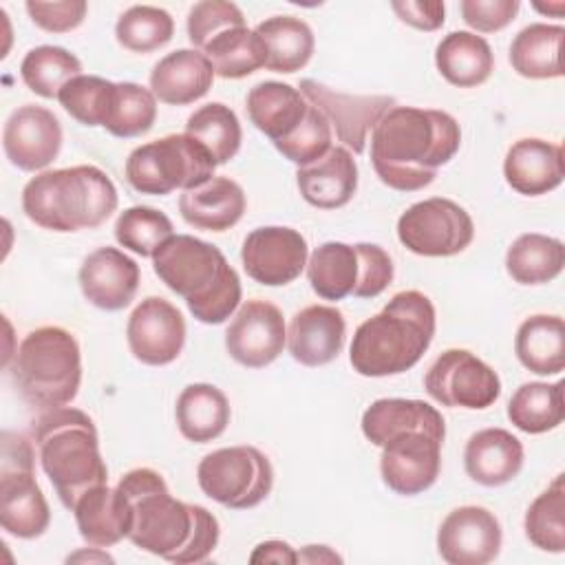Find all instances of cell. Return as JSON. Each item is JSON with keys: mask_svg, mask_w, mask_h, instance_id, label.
<instances>
[{"mask_svg": "<svg viewBox=\"0 0 565 565\" xmlns=\"http://www.w3.org/2000/svg\"><path fill=\"white\" fill-rule=\"evenodd\" d=\"M565 265L563 241L536 232L521 234L505 254V269L519 285H543L554 280Z\"/></svg>", "mask_w": 565, "mask_h": 565, "instance_id": "cell-36", "label": "cell"}, {"mask_svg": "<svg viewBox=\"0 0 565 565\" xmlns=\"http://www.w3.org/2000/svg\"><path fill=\"white\" fill-rule=\"evenodd\" d=\"M88 4L84 0H60V2H40L29 0L26 11L31 20L49 33H68L77 29L86 18Z\"/></svg>", "mask_w": 565, "mask_h": 565, "instance_id": "cell-50", "label": "cell"}, {"mask_svg": "<svg viewBox=\"0 0 565 565\" xmlns=\"http://www.w3.org/2000/svg\"><path fill=\"white\" fill-rule=\"evenodd\" d=\"M503 177L508 185L523 196L547 194L563 183V148L539 137L519 139L505 154Z\"/></svg>", "mask_w": 565, "mask_h": 565, "instance_id": "cell-22", "label": "cell"}, {"mask_svg": "<svg viewBox=\"0 0 565 565\" xmlns=\"http://www.w3.org/2000/svg\"><path fill=\"white\" fill-rule=\"evenodd\" d=\"M243 188L227 177H212L210 181L183 190L179 196V212L183 221L196 230L225 232L234 227L245 212Z\"/></svg>", "mask_w": 565, "mask_h": 565, "instance_id": "cell-26", "label": "cell"}, {"mask_svg": "<svg viewBox=\"0 0 565 565\" xmlns=\"http://www.w3.org/2000/svg\"><path fill=\"white\" fill-rule=\"evenodd\" d=\"M534 9L541 11V13H550V15H554V18H561L563 11H565V2H563V0H556V2H552V4L534 2Z\"/></svg>", "mask_w": 565, "mask_h": 565, "instance_id": "cell-56", "label": "cell"}, {"mask_svg": "<svg viewBox=\"0 0 565 565\" xmlns=\"http://www.w3.org/2000/svg\"><path fill=\"white\" fill-rule=\"evenodd\" d=\"M435 324V307L426 294L399 291L377 316L355 329L349 362L364 377L399 375L422 360L433 342Z\"/></svg>", "mask_w": 565, "mask_h": 565, "instance_id": "cell-2", "label": "cell"}, {"mask_svg": "<svg viewBox=\"0 0 565 565\" xmlns=\"http://www.w3.org/2000/svg\"><path fill=\"white\" fill-rule=\"evenodd\" d=\"M435 64L448 84L472 88L492 75L494 55L481 35L470 31H452L437 44Z\"/></svg>", "mask_w": 565, "mask_h": 565, "instance_id": "cell-31", "label": "cell"}, {"mask_svg": "<svg viewBox=\"0 0 565 565\" xmlns=\"http://www.w3.org/2000/svg\"><path fill=\"white\" fill-rule=\"evenodd\" d=\"M238 26H245V15L227 0H201L188 13V38L196 51H203L214 38Z\"/></svg>", "mask_w": 565, "mask_h": 565, "instance_id": "cell-47", "label": "cell"}, {"mask_svg": "<svg viewBox=\"0 0 565 565\" xmlns=\"http://www.w3.org/2000/svg\"><path fill=\"white\" fill-rule=\"evenodd\" d=\"M307 256L305 236L282 225L252 230L241 247L243 269L265 287H280L296 280L307 267Z\"/></svg>", "mask_w": 565, "mask_h": 565, "instance_id": "cell-14", "label": "cell"}, {"mask_svg": "<svg viewBox=\"0 0 565 565\" xmlns=\"http://www.w3.org/2000/svg\"><path fill=\"white\" fill-rule=\"evenodd\" d=\"M174 415L177 426L188 441L207 444L225 433L232 411L221 388L214 384L196 382L179 393Z\"/></svg>", "mask_w": 565, "mask_h": 565, "instance_id": "cell-30", "label": "cell"}, {"mask_svg": "<svg viewBox=\"0 0 565 565\" xmlns=\"http://www.w3.org/2000/svg\"><path fill=\"white\" fill-rule=\"evenodd\" d=\"M360 258V276L351 296L355 298H375L393 282V260L386 249L373 243H358Z\"/></svg>", "mask_w": 565, "mask_h": 565, "instance_id": "cell-48", "label": "cell"}, {"mask_svg": "<svg viewBox=\"0 0 565 565\" xmlns=\"http://www.w3.org/2000/svg\"><path fill=\"white\" fill-rule=\"evenodd\" d=\"M152 267L203 324L225 322L241 305V278L212 243L174 234L157 249Z\"/></svg>", "mask_w": 565, "mask_h": 565, "instance_id": "cell-3", "label": "cell"}, {"mask_svg": "<svg viewBox=\"0 0 565 565\" xmlns=\"http://www.w3.org/2000/svg\"><path fill=\"white\" fill-rule=\"evenodd\" d=\"M185 135L203 143L216 166H223L230 159H234L243 139L236 113L221 102H212L196 108L188 117Z\"/></svg>", "mask_w": 565, "mask_h": 565, "instance_id": "cell-39", "label": "cell"}, {"mask_svg": "<svg viewBox=\"0 0 565 565\" xmlns=\"http://www.w3.org/2000/svg\"><path fill=\"white\" fill-rule=\"evenodd\" d=\"M73 514L79 536L95 547H110L128 539L132 525L128 499L108 483L86 490L73 505Z\"/></svg>", "mask_w": 565, "mask_h": 565, "instance_id": "cell-27", "label": "cell"}, {"mask_svg": "<svg viewBox=\"0 0 565 565\" xmlns=\"http://www.w3.org/2000/svg\"><path fill=\"white\" fill-rule=\"evenodd\" d=\"M214 159L190 135H166L137 146L126 159V181L141 194L166 196L196 188L214 177Z\"/></svg>", "mask_w": 565, "mask_h": 565, "instance_id": "cell-8", "label": "cell"}, {"mask_svg": "<svg viewBox=\"0 0 565 565\" xmlns=\"http://www.w3.org/2000/svg\"><path fill=\"white\" fill-rule=\"evenodd\" d=\"M130 353L150 366H163L179 358L185 344V320L166 298L141 300L126 324Z\"/></svg>", "mask_w": 565, "mask_h": 565, "instance_id": "cell-17", "label": "cell"}, {"mask_svg": "<svg viewBox=\"0 0 565 565\" xmlns=\"http://www.w3.org/2000/svg\"><path fill=\"white\" fill-rule=\"evenodd\" d=\"M501 541L499 519L481 505L455 508L437 530V552L450 565H486L499 556Z\"/></svg>", "mask_w": 565, "mask_h": 565, "instance_id": "cell-18", "label": "cell"}, {"mask_svg": "<svg viewBox=\"0 0 565 565\" xmlns=\"http://www.w3.org/2000/svg\"><path fill=\"white\" fill-rule=\"evenodd\" d=\"M265 44V68L274 73H296L313 55L316 38L311 26L294 15H274L254 29Z\"/></svg>", "mask_w": 565, "mask_h": 565, "instance_id": "cell-33", "label": "cell"}, {"mask_svg": "<svg viewBox=\"0 0 565 565\" xmlns=\"http://www.w3.org/2000/svg\"><path fill=\"white\" fill-rule=\"evenodd\" d=\"M391 9L402 22L419 31H437L446 15V7L439 0H393Z\"/></svg>", "mask_w": 565, "mask_h": 565, "instance_id": "cell-52", "label": "cell"}, {"mask_svg": "<svg viewBox=\"0 0 565 565\" xmlns=\"http://www.w3.org/2000/svg\"><path fill=\"white\" fill-rule=\"evenodd\" d=\"M223 79H241L265 66L267 53L260 35L247 26L230 29L201 51Z\"/></svg>", "mask_w": 565, "mask_h": 565, "instance_id": "cell-38", "label": "cell"}, {"mask_svg": "<svg viewBox=\"0 0 565 565\" xmlns=\"http://www.w3.org/2000/svg\"><path fill=\"white\" fill-rule=\"evenodd\" d=\"M296 183L302 199L313 207L335 210L347 205L358 190V163L353 152L344 146H331L324 157L298 168Z\"/></svg>", "mask_w": 565, "mask_h": 565, "instance_id": "cell-23", "label": "cell"}, {"mask_svg": "<svg viewBox=\"0 0 565 565\" xmlns=\"http://www.w3.org/2000/svg\"><path fill=\"white\" fill-rule=\"evenodd\" d=\"M565 29L561 24L534 22L521 29L510 44L512 68L527 79H552L563 75L561 44Z\"/></svg>", "mask_w": 565, "mask_h": 565, "instance_id": "cell-34", "label": "cell"}, {"mask_svg": "<svg viewBox=\"0 0 565 565\" xmlns=\"http://www.w3.org/2000/svg\"><path fill=\"white\" fill-rule=\"evenodd\" d=\"M33 441L44 475L68 510L86 490L108 483L99 435L84 411L71 406L46 408L33 422Z\"/></svg>", "mask_w": 565, "mask_h": 565, "instance_id": "cell-4", "label": "cell"}, {"mask_svg": "<svg viewBox=\"0 0 565 565\" xmlns=\"http://www.w3.org/2000/svg\"><path fill=\"white\" fill-rule=\"evenodd\" d=\"M300 93L335 128V137L349 152H364L369 130L395 106L388 95H349L316 79H302Z\"/></svg>", "mask_w": 565, "mask_h": 565, "instance_id": "cell-13", "label": "cell"}, {"mask_svg": "<svg viewBox=\"0 0 565 565\" xmlns=\"http://www.w3.org/2000/svg\"><path fill=\"white\" fill-rule=\"evenodd\" d=\"M523 444L505 428L477 430L463 448L466 475L486 486L497 488L512 481L523 468Z\"/></svg>", "mask_w": 565, "mask_h": 565, "instance_id": "cell-24", "label": "cell"}, {"mask_svg": "<svg viewBox=\"0 0 565 565\" xmlns=\"http://www.w3.org/2000/svg\"><path fill=\"white\" fill-rule=\"evenodd\" d=\"M115 95V82L97 75L73 77L57 95L62 108L84 126H104Z\"/></svg>", "mask_w": 565, "mask_h": 565, "instance_id": "cell-45", "label": "cell"}, {"mask_svg": "<svg viewBox=\"0 0 565 565\" xmlns=\"http://www.w3.org/2000/svg\"><path fill=\"white\" fill-rule=\"evenodd\" d=\"M249 563L258 565V563H280V565H294L298 563V552L285 543V541H263L254 547V552L249 554Z\"/></svg>", "mask_w": 565, "mask_h": 565, "instance_id": "cell-53", "label": "cell"}, {"mask_svg": "<svg viewBox=\"0 0 565 565\" xmlns=\"http://www.w3.org/2000/svg\"><path fill=\"white\" fill-rule=\"evenodd\" d=\"M274 146L285 159L305 168L331 150V124L313 104H309V110L294 135Z\"/></svg>", "mask_w": 565, "mask_h": 565, "instance_id": "cell-46", "label": "cell"}, {"mask_svg": "<svg viewBox=\"0 0 565 565\" xmlns=\"http://www.w3.org/2000/svg\"><path fill=\"white\" fill-rule=\"evenodd\" d=\"M424 388L441 406L481 411L492 406L501 395V380L475 353L448 349L426 371Z\"/></svg>", "mask_w": 565, "mask_h": 565, "instance_id": "cell-12", "label": "cell"}, {"mask_svg": "<svg viewBox=\"0 0 565 565\" xmlns=\"http://www.w3.org/2000/svg\"><path fill=\"white\" fill-rule=\"evenodd\" d=\"M510 422L527 433L541 435L554 430L563 424L565 406H563V382H527L521 384L508 402Z\"/></svg>", "mask_w": 565, "mask_h": 565, "instance_id": "cell-37", "label": "cell"}, {"mask_svg": "<svg viewBox=\"0 0 565 565\" xmlns=\"http://www.w3.org/2000/svg\"><path fill=\"white\" fill-rule=\"evenodd\" d=\"M35 452L24 435L2 433L0 523L18 539H38L51 523L49 503L35 481Z\"/></svg>", "mask_w": 565, "mask_h": 565, "instance_id": "cell-9", "label": "cell"}, {"mask_svg": "<svg viewBox=\"0 0 565 565\" xmlns=\"http://www.w3.org/2000/svg\"><path fill=\"white\" fill-rule=\"evenodd\" d=\"M519 362L536 375H558L565 369V322L561 316L525 318L514 338Z\"/></svg>", "mask_w": 565, "mask_h": 565, "instance_id": "cell-32", "label": "cell"}, {"mask_svg": "<svg viewBox=\"0 0 565 565\" xmlns=\"http://www.w3.org/2000/svg\"><path fill=\"white\" fill-rule=\"evenodd\" d=\"M66 561H68V563H71V561H99V563H113V556H108L106 552H102V547H95V545H93V550H90V552H86V550L75 552V554H71Z\"/></svg>", "mask_w": 565, "mask_h": 565, "instance_id": "cell-55", "label": "cell"}, {"mask_svg": "<svg viewBox=\"0 0 565 565\" xmlns=\"http://www.w3.org/2000/svg\"><path fill=\"white\" fill-rule=\"evenodd\" d=\"M519 0H461L459 11L463 22L479 33L505 29L519 13Z\"/></svg>", "mask_w": 565, "mask_h": 565, "instance_id": "cell-49", "label": "cell"}, {"mask_svg": "<svg viewBox=\"0 0 565 565\" xmlns=\"http://www.w3.org/2000/svg\"><path fill=\"white\" fill-rule=\"evenodd\" d=\"M406 430H426L446 437L441 413L422 399L382 397L375 399L362 415V433L373 446H384L391 437Z\"/></svg>", "mask_w": 565, "mask_h": 565, "instance_id": "cell-28", "label": "cell"}, {"mask_svg": "<svg viewBox=\"0 0 565 565\" xmlns=\"http://www.w3.org/2000/svg\"><path fill=\"white\" fill-rule=\"evenodd\" d=\"M174 35V20L166 9L152 4H135L126 9L117 24V42L132 53H150L166 46Z\"/></svg>", "mask_w": 565, "mask_h": 565, "instance_id": "cell-42", "label": "cell"}, {"mask_svg": "<svg viewBox=\"0 0 565 565\" xmlns=\"http://www.w3.org/2000/svg\"><path fill=\"white\" fill-rule=\"evenodd\" d=\"M360 276L355 245L329 241L316 247L307 260V278L322 300H342L353 294Z\"/></svg>", "mask_w": 565, "mask_h": 565, "instance_id": "cell-35", "label": "cell"}, {"mask_svg": "<svg viewBox=\"0 0 565 565\" xmlns=\"http://www.w3.org/2000/svg\"><path fill=\"white\" fill-rule=\"evenodd\" d=\"M20 75L29 90L44 99H53L73 77L82 75V62L62 46L44 44L24 55Z\"/></svg>", "mask_w": 565, "mask_h": 565, "instance_id": "cell-40", "label": "cell"}, {"mask_svg": "<svg viewBox=\"0 0 565 565\" xmlns=\"http://www.w3.org/2000/svg\"><path fill=\"white\" fill-rule=\"evenodd\" d=\"M397 238L417 256H455L472 243L475 223L459 203L430 196L413 203L399 216Z\"/></svg>", "mask_w": 565, "mask_h": 565, "instance_id": "cell-11", "label": "cell"}, {"mask_svg": "<svg viewBox=\"0 0 565 565\" xmlns=\"http://www.w3.org/2000/svg\"><path fill=\"white\" fill-rule=\"evenodd\" d=\"M170 236H174L172 221L148 205H132L115 221L117 243L139 256L152 258Z\"/></svg>", "mask_w": 565, "mask_h": 565, "instance_id": "cell-44", "label": "cell"}, {"mask_svg": "<svg viewBox=\"0 0 565 565\" xmlns=\"http://www.w3.org/2000/svg\"><path fill=\"white\" fill-rule=\"evenodd\" d=\"M117 188L95 166L35 174L22 190V210L40 227L77 232L99 227L117 210Z\"/></svg>", "mask_w": 565, "mask_h": 565, "instance_id": "cell-5", "label": "cell"}, {"mask_svg": "<svg viewBox=\"0 0 565 565\" xmlns=\"http://www.w3.org/2000/svg\"><path fill=\"white\" fill-rule=\"evenodd\" d=\"M245 104L249 121L274 143L294 135L309 110V102L300 88L274 79L249 88Z\"/></svg>", "mask_w": 565, "mask_h": 565, "instance_id": "cell-29", "label": "cell"}, {"mask_svg": "<svg viewBox=\"0 0 565 565\" xmlns=\"http://www.w3.org/2000/svg\"><path fill=\"white\" fill-rule=\"evenodd\" d=\"M347 335V322L340 309L329 305H309L300 309L287 329V349L302 366H324L333 362Z\"/></svg>", "mask_w": 565, "mask_h": 565, "instance_id": "cell-21", "label": "cell"}, {"mask_svg": "<svg viewBox=\"0 0 565 565\" xmlns=\"http://www.w3.org/2000/svg\"><path fill=\"white\" fill-rule=\"evenodd\" d=\"M117 490L130 503L132 525L128 539L139 550L172 561L190 543L201 505L174 499L157 470H128Z\"/></svg>", "mask_w": 565, "mask_h": 565, "instance_id": "cell-6", "label": "cell"}, {"mask_svg": "<svg viewBox=\"0 0 565 565\" xmlns=\"http://www.w3.org/2000/svg\"><path fill=\"white\" fill-rule=\"evenodd\" d=\"M157 119V97L135 82H117L104 128L121 139L146 135Z\"/></svg>", "mask_w": 565, "mask_h": 565, "instance_id": "cell-43", "label": "cell"}, {"mask_svg": "<svg viewBox=\"0 0 565 565\" xmlns=\"http://www.w3.org/2000/svg\"><path fill=\"white\" fill-rule=\"evenodd\" d=\"M201 490L232 510H247L267 499L274 486L269 459L254 446H230L205 455L196 466Z\"/></svg>", "mask_w": 565, "mask_h": 565, "instance_id": "cell-10", "label": "cell"}, {"mask_svg": "<svg viewBox=\"0 0 565 565\" xmlns=\"http://www.w3.org/2000/svg\"><path fill=\"white\" fill-rule=\"evenodd\" d=\"M2 148L15 168L24 172L44 170L62 148L60 119L49 108L24 104L9 115L2 130Z\"/></svg>", "mask_w": 565, "mask_h": 565, "instance_id": "cell-19", "label": "cell"}, {"mask_svg": "<svg viewBox=\"0 0 565 565\" xmlns=\"http://www.w3.org/2000/svg\"><path fill=\"white\" fill-rule=\"evenodd\" d=\"M461 146L452 115L435 108L393 106L371 130V163L380 181L399 192L430 185Z\"/></svg>", "mask_w": 565, "mask_h": 565, "instance_id": "cell-1", "label": "cell"}, {"mask_svg": "<svg viewBox=\"0 0 565 565\" xmlns=\"http://www.w3.org/2000/svg\"><path fill=\"white\" fill-rule=\"evenodd\" d=\"M444 439L426 430H406L382 446L380 472L384 483L404 497L428 490L441 470Z\"/></svg>", "mask_w": 565, "mask_h": 565, "instance_id": "cell-16", "label": "cell"}, {"mask_svg": "<svg viewBox=\"0 0 565 565\" xmlns=\"http://www.w3.org/2000/svg\"><path fill=\"white\" fill-rule=\"evenodd\" d=\"M298 563H342V556L329 545H305L298 552Z\"/></svg>", "mask_w": 565, "mask_h": 565, "instance_id": "cell-54", "label": "cell"}, {"mask_svg": "<svg viewBox=\"0 0 565 565\" xmlns=\"http://www.w3.org/2000/svg\"><path fill=\"white\" fill-rule=\"evenodd\" d=\"M287 344L282 311L269 300H247L234 313L225 331V349L232 360L247 369L271 364Z\"/></svg>", "mask_w": 565, "mask_h": 565, "instance_id": "cell-15", "label": "cell"}, {"mask_svg": "<svg viewBox=\"0 0 565 565\" xmlns=\"http://www.w3.org/2000/svg\"><path fill=\"white\" fill-rule=\"evenodd\" d=\"M218 536H221V527H218L216 516L201 505L199 508V521H196V527H194V534H192L190 543L177 556H172L170 563L188 565V563L205 561L214 552V547L218 543Z\"/></svg>", "mask_w": 565, "mask_h": 565, "instance_id": "cell-51", "label": "cell"}, {"mask_svg": "<svg viewBox=\"0 0 565 565\" xmlns=\"http://www.w3.org/2000/svg\"><path fill=\"white\" fill-rule=\"evenodd\" d=\"M212 62L196 49H179L161 57L150 73L152 95L170 106H185L212 88Z\"/></svg>", "mask_w": 565, "mask_h": 565, "instance_id": "cell-25", "label": "cell"}, {"mask_svg": "<svg viewBox=\"0 0 565 565\" xmlns=\"http://www.w3.org/2000/svg\"><path fill=\"white\" fill-rule=\"evenodd\" d=\"M139 287V265L117 247L90 252L79 267V289L84 298L104 311L128 307Z\"/></svg>", "mask_w": 565, "mask_h": 565, "instance_id": "cell-20", "label": "cell"}, {"mask_svg": "<svg viewBox=\"0 0 565 565\" xmlns=\"http://www.w3.org/2000/svg\"><path fill=\"white\" fill-rule=\"evenodd\" d=\"M11 375L22 397L40 408L66 406L82 382V353L75 335L62 327H38L13 353Z\"/></svg>", "mask_w": 565, "mask_h": 565, "instance_id": "cell-7", "label": "cell"}, {"mask_svg": "<svg viewBox=\"0 0 565 565\" xmlns=\"http://www.w3.org/2000/svg\"><path fill=\"white\" fill-rule=\"evenodd\" d=\"M525 536L543 552L561 554L565 550V483L558 475L525 512Z\"/></svg>", "mask_w": 565, "mask_h": 565, "instance_id": "cell-41", "label": "cell"}]
</instances>
